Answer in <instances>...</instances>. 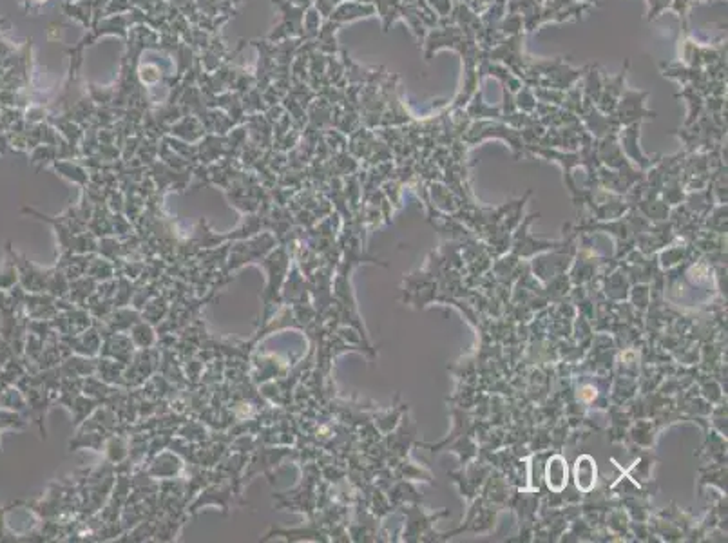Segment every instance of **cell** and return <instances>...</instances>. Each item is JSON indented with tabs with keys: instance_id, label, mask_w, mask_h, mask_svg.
<instances>
[{
	"instance_id": "1",
	"label": "cell",
	"mask_w": 728,
	"mask_h": 543,
	"mask_svg": "<svg viewBox=\"0 0 728 543\" xmlns=\"http://www.w3.org/2000/svg\"><path fill=\"white\" fill-rule=\"evenodd\" d=\"M468 38L464 35L462 29L455 24L442 26V28H433L426 37L424 44V58L426 62H430L431 57L435 55L440 49H455L457 53L462 51V48L468 42Z\"/></svg>"
},
{
	"instance_id": "2",
	"label": "cell",
	"mask_w": 728,
	"mask_h": 543,
	"mask_svg": "<svg viewBox=\"0 0 728 543\" xmlns=\"http://www.w3.org/2000/svg\"><path fill=\"white\" fill-rule=\"evenodd\" d=\"M648 91H630L625 87L621 96L618 100V105H616V114H618L619 120L624 122H629L633 118H654L656 113H650L648 109H645V102L648 98Z\"/></svg>"
},
{
	"instance_id": "3",
	"label": "cell",
	"mask_w": 728,
	"mask_h": 543,
	"mask_svg": "<svg viewBox=\"0 0 728 543\" xmlns=\"http://www.w3.org/2000/svg\"><path fill=\"white\" fill-rule=\"evenodd\" d=\"M630 62L625 60L624 69L619 71V75L616 76H603V87H601V95L598 98V107L603 111V113H615L616 105H618V100L621 96L625 89V78H627V73H629Z\"/></svg>"
},
{
	"instance_id": "4",
	"label": "cell",
	"mask_w": 728,
	"mask_h": 543,
	"mask_svg": "<svg viewBox=\"0 0 728 543\" xmlns=\"http://www.w3.org/2000/svg\"><path fill=\"white\" fill-rule=\"evenodd\" d=\"M574 477H576V486L582 491H591L596 484V466L591 457H582L578 459L576 468H574Z\"/></svg>"
},
{
	"instance_id": "5",
	"label": "cell",
	"mask_w": 728,
	"mask_h": 543,
	"mask_svg": "<svg viewBox=\"0 0 728 543\" xmlns=\"http://www.w3.org/2000/svg\"><path fill=\"white\" fill-rule=\"evenodd\" d=\"M547 484L553 491H562L567 484V466L562 457H554L547 463Z\"/></svg>"
},
{
	"instance_id": "6",
	"label": "cell",
	"mask_w": 728,
	"mask_h": 543,
	"mask_svg": "<svg viewBox=\"0 0 728 543\" xmlns=\"http://www.w3.org/2000/svg\"><path fill=\"white\" fill-rule=\"evenodd\" d=\"M468 116H473V118H482V116H491V118H500V113L497 109L487 107L486 102L482 98V89L475 91V95L469 100V107H468Z\"/></svg>"
},
{
	"instance_id": "7",
	"label": "cell",
	"mask_w": 728,
	"mask_h": 543,
	"mask_svg": "<svg viewBox=\"0 0 728 543\" xmlns=\"http://www.w3.org/2000/svg\"><path fill=\"white\" fill-rule=\"evenodd\" d=\"M516 107L524 109V111H534L536 109V98H534L533 87L529 85H522L520 91H516L515 95Z\"/></svg>"
}]
</instances>
